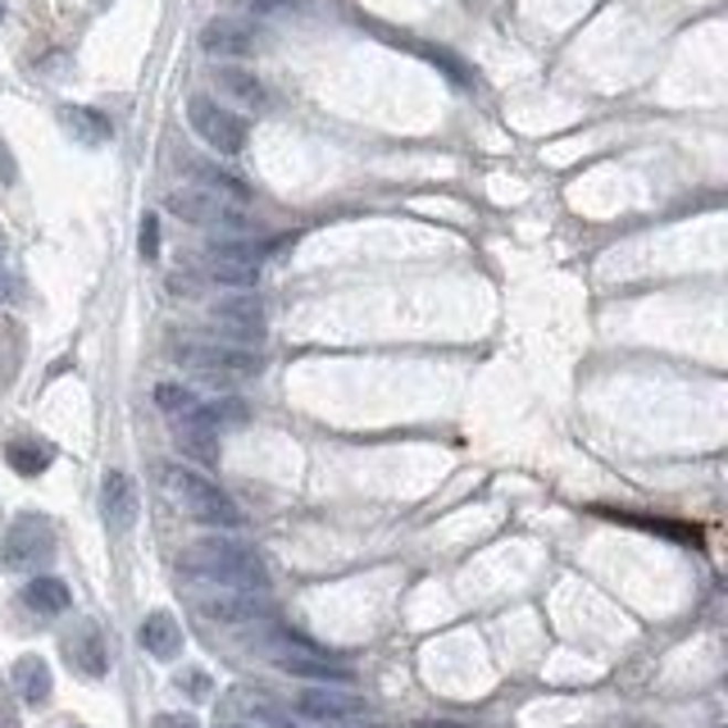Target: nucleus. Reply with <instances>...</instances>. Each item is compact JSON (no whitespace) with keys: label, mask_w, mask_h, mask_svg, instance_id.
I'll use <instances>...</instances> for the list:
<instances>
[{"label":"nucleus","mask_w":728,"mask_h":728,"mask_svg":"<svg viewBox=\"0 0 728 728\" xmlns=\"http://www.w3.org/2000/svg\"><path fill=\"white\" fill-rule=\"evenodd\" d=\"M178 569L191 573V579H205V583H219V588H238V592H264V588H270V569H264V560L246 542L223 538V532L182 547Z\"/></svg>","instance_id":"obj_1"},{"label":"nucleus","mask_w":728,"mask_h":728,"mask_svg":"<svg viewBox=\"0 0 728 728\" xmlns=\"http://www.w3.org/2000/svg\"><path fill=\"white\" fill-rule=\"evenodd\" d=\"M160 487L169 492V502L178 510H187L197 524L205 528H242V510L233 506V496H228L219 483H210L201 469H191V465H160Z\"/></svg>","instance_id":"obj_2"},{"label":"nucleus","mask_w":728,"mask_h":728,"mask_svg":"<svg viewBox=\"0 0 728 728\" xmlns=\"http://www.w3.org/2000/svg\"><path fill=\"white\" fill-rule=\"evenodd\" d=\"M169 214H178L182 223H197V228H214V233H228V238H246L255 233V219L238 205H228L214 191H201V187H187V191H173L165 201Z\"/></svg>","instance_id":"obj_3"},{"label":"nucleus","mask_w":728,"mask_h":728,"mask_svg":"<svg viewBox=\"0 0 728 728\" xmlns=\"http://www.w3.org/2000/svg\"><path fill=\"white\" fill-rule=\"evenodd\" d=\"M51 556H55V528L42 515H19L6 538H0V565L10 573L42 569Z\"/></svg>","instance_id":"obj_4"},{"label":"nucleus","mask_w":728,"mask_h":728,"mask_svg":"<svg viewBox=\"0 0 728 728\" xmlns=\"http://www.w3.org/2000/svg\"><path fill=\"white\" fill-rule=\"evenodd\" d=\"M187 124L210 150H219V156H242V150H246V119H242V114H233L228 105L210 101V96H191L187 101Z\"/></svg>","instance_id":"obj_5"},{"label":"nucleus","mask_w":728,"mask_h":728,"mask_svg":"<svg viewBox=\"0 0 728 728\" xmlns=\"http://www.w3.org/2000/svg\"><path fill=\"white\" fill-rule=\"evenodd\" d=\"M178 365H187L205 382H246L264 373V356L260 351H242V347H182Z\"/></svg>","instance_id":"obj_6"},{"label":"nucleus","mask_w":728,"mask_h":728,"mask_svg":"<svg viewBox=\"0 0 728 728\" xmlns=\"http://www.w3.org/2000/svg\"><path fill=\"white\" fill-rule=\"evenodd\" d=\"M210 328L233 341H260L264 337V300L255 292H238L210 305Z\"/></svg>","instance_id":"obj_7"},{"label":"nucleus","mask_w":728,"mask_h":728,"mask_svg":"<svg viewBox=\"0 0 728 728\" xmlns=\"http://www.w3.org/2000/svg\"><path fill=\"white\" fill-rule=\"evenodd\" d=\"M197 610L214 624H255V620H270L274 605L264 592H238V588H219L197 597Z\"/></svg>","instance_id":"obj_8"},{"label":"nucleus","mask_w":728,"mask_h":728,"mask_svg":"<svg viewBox=\"0 0 728 728\" xmlns=\"http://www.w3.org/2000/svg\"><path fill=\"white\" fill-rule=\"evenodd\" d=\"M173 442L182 446V455L191 460L197 469H214L219 465V424H214V414L205 405H197L191 414H178V424H173Z\"/></svg>","instance_id":"obj_9"},{"label":"nucleus","mask_w":728,"mask_h":728,"mask_svg":"<svg viewBox=\"0 0 728 728\" xmlns=\"http://www.w3.org/2000/svg\"><path fill=\"white\" fill-rule=\"evenodd\" d=\"M274 665H278L283 674H292V678H310V683H319V687H351V683H356V674H351L347 665L324 661L305 637L296 642V651H274Z\"/></svg>","instance_id":"obj_10"},{"label":"nucleus","mask_w":728,"mask_h":728,"mask_svg":"<svg viewBox=\"0 0 728 728\" xmlns=\"http://www.w3.org/2000/svg\"><path fill=\"white\" fill-rule=\"evenodd\" d=\"M296 715L305 724H351L365 715V701L356 693H341V687H305L296 697Z\"/></svg>","instance_id":"obj_11"},{"label":"nucleus","mask_w":728,"mask_h":728,"mask_svg":"<svg viewBox=\"0 0 728 728\" xmlns=\"http://www.w3.org/2000/svg\"><path fill=\"white\" fill-rule=\"evenodd\" d=\"M141 515V502H137V483L124 474V469H109L101 478V519L109 532H133Z\"/></svg>","instance_id":"obj_12"},{"label":"nucleus","mask_w":728,"mask_h":728,"mask_svg":"<svg viewBox=\"0 0 728 728\" xmlns=\"http://www.w3.org/2000/svg\"><path fill=\"white\" fill-rule=\"evenodd\" d=\"M201 51L214 55V60H242L255 51V32L238 19H210L201 28Z\"/></svg>","instance_id":"obj_13"},{"label":"nucleus","mask_w":728,"mask_h":728,"mask_svg":"<svg viewBox=\"0 0 728 728\" xmlns=\"http://www.w3.org/2000/svg\"><path fill=\"white\" fill-rule=\"evenodd\" d=\"M137 642L146 656H156V661H178L182 656V629L178 620L169 615V610H150V615L141 620L137 629Z\"/></svg>","instance_id":"obj_14"},{"label":"nucleus","mask_w":728,"mask_h":728,"mask_svg":"<svg viewBox=\"0 0 728 728\" xmlns=\"http://www.w3.org/2000/svg\"><path fill=\"white\" fill-rule=\"evenodd\" d=\"M64 656H68L73 669L87 674V678H105V669H109V656H105V642H101V629L96 624L73 629L64 637Z\"/></svg>","instance_id":"obj_15"},{"label":"nucleus","mask_w":728,"mask_h":728,"mask_svg":"<svg viewBox=\"0 0 728 728\" xmlns=\"http://www.w3.org/2000/svg\"><path fill=\"white\" fill-rule=\"evenodd\" d=\"M23 605L32 610V615L55 620V615H64V610L73 605V592H68L64 579H55V573H36V579L23 588Z\"/></svg>","instance_id":"obj_16"},{"label":"nucleus","mask_w":728,"mask_h":728,"mask_svg":"<svg viewBox=\"0 0 728 728\" xmlns=\"http://www.w3.org/2000/svg\"><path fill=\"white\" fill-rule=\"evenodd\" d=\"M60 124H64V133L78 141V146H105L114 137V124L105 119L101 109H92V105H64L60 109Z\"/></svg>","instance_id":"obj_17"},{"label":"nucleus","mask_w":728,"mask_h":728,"mask_svg":"<svg viewBox=\"0 0 728 728\" xmlns=\"http://www.w3.org/2000/svg\"><path fill=\"white\" fill-rule=\"evenodd\" d=\"M214 83H219V92H223V96H233V101H238V105H246V109H264V105H270V92H264V83L255 78L251 68L219 64V68H214Z\"/></svg>","instance_id":"obj_18"},{"label":"nucleus","mask_w":728,"mask_h":728,"mask_svg":"<svg viewBox=\"0 0 728 728\" xmlns=\"http://www.w3.org/2000/svg\"><path fill=\"white\" fill-rule=\"evenodd\" d=\"M10 678H14V693L28 701V706H42V701H51V665L42 661V656H19L14 661V669H10Z\"/></svg>","instance_id":"obj_19"},{"label":"nucleus","mask_w":728,"mask_h":728,"mask_svg":"<svg viewBox=\"0 0 728 728\" xmlns=\"http://www.w3.org/2000/svg\"><path fill=\"white\" fill-rule=\"evenodd\" d=\"M205 274H210V283L233 287V292H251L260 283V270H255V264H242V260H214V255H205Z\"/></svg>","instance_id":"obj_20"},{"label":"nucleus","mask_w":728,"mask_h":728,"mask_svg":"<svg viewBox=\"0 0 728 728\" xmlns=\"http://www.w3.org/2000/svg\"><path fill=\"white\" fill-rule=\"evenodd\" d=\"M51 446H42V442H10V451H6V460H10V469L14 474H23V478H36V474H46V465H51Z\"/></svg>","instance_id":"obj_21"},{"label":"nucleus","mask_w":728,"mask_h":728,"mask_svg":"<svg viewBox=\"0 0 728 728\" xmlns=\"http://www.w3.org/2000/svg\"><path fill=\"white\" fill-rule=\"evenodd\" d=\"M187 169L205 182L201 191H214V197H223V201H246V197H251V187H246L242 178L223 173V169H214V165H187Z\"/></svg>","instance_id":"obj_22"},{"label":"nucleus","mask_w":728,"mask_h":728,"mask_svg":"<svg viewBox=\"0 0 728 728\" xmlns=\"http://www.w3.org/2000/svg\"><path fill=\"white\" fill-rule=\"evenodd\" d=\"M156 405L178 419V414H191L201 401H197V392H191V388H182V382H160V388H156Z\"/></svg>","instance_id":"obj_23"},{"label":"nucleus","mask_w":728,"mask_h":728,"mask_svg":"<svg viewBox=\"0 0 728 728\" xmlns=\"http://www.w3.org/2000/svg\"><path fill=\"white\" fill-rule=\"evenodd\" d=\"M419 55H424L429 64H437V68H446V78H451L455 87H469V83H474V78H469V68L460 64L451 51H437V46H419Z\"/></svg>","instance_id":"obj_24"},{"label":"nucleus","mask_w":728,"mask_h":728,"mask_svg":"<svg viewBox=\"0 0 728 728\" xmlns=\"http://www.w3.org/2000/svg\"><path fill=\"white\" fill-rule=\"evenodd\" d=\"M137 251H141V260H156V255H160V219H156V214H146V219H141Z\"/></svg>","instance_id":"obj_25"},{"label":"nucleus","mask_w":728,"mask_h":728,"mask_svg":"<svg viewBox=\"0 0 728 728\" xmlns=\"http://www.w3.org/2000/svg\"><path fill=\"white\" fill-rule=\"evenodd\" d=\"M251 715H255V724H264V728H305L300 719H292V715H283V710H274V706H255Z\"/></svg>","instance_id":"obj_26"},{"label":"nucleus","mask_w":728,"mask_h":728,"mask_svg":"<svg viewBox=\"0 0 728 728\" xmlns=\"http://www.w3.org/2000/svg\"><path fill=\"white\" fill-rule=\"evenodd\" d=\"M251 14H296L300 0H246Z\"/></svg>","instance_id":"obj_27"},{"label":"nucleus","mask_w":728,"mask_h":728,"mask_svg":"<svg viewBox=\"0 0 728 728\" xmlns=\"http://www.w3.org/2000/svg\"><path fill=\"white\" fill-rule=\"evenodd\" d=\"M14 178H19V169H14V156H10V146H6V141H0V182H6V187H10Z\"/></svg>","instance_id":"obj_28"},{"label":"nucleus","mask_w":728,"mask_h":728,"mask_svg":"<svg viewBox=\"0 0 728 728\" xmlns=\"http://www.w3.org/2000/svg\"><path fill=\"white\" fill-rule=\"evenodd\" d=\"M150 728H201V724L191 715H156V724H150Z\"/></svg>","instance_id":"obj_29"},{"label":"nucleus","mask_w":728,"mask_h":728,"mask_svg":"<svg viewBox=\"0 0 728 728\" xmlns=\"http://www.w3.org/2000/svg\"><path fill=\"white\" fill-rule=\"evenodd\" d=\"M0 296H14V283H10V274L0 270Z\"/></svg>","instance_id":"obj_30"},{"label":"nucleus","mask_w":728,"mask_h":728,"mask_svg":"<svg viewBox=\"0 0 728 728\" xmlns=\"http://www.w3.org/2000/svg\"><path fill=\"white\" fill-rule=\"evenodd\" d=\"M0 19H6V6H0Z\"/></svg>","instance_id":"obj_31"},{"label":"nucleus","mask_w":728,"mask_h":728,"mask_svg":"<svg viewBox=\"0 0 728 728\" xmlns=\"http://www.w3.org/2000/svg\"><path fill=\"white\" fill-rule=\"evenodd\" d=\"M238 728H246V724H238Z\"/></svg>","instance_id":"obj_32"},{"label":"nucleus","mask_w":728,"mask_h":728,"mask_svg":"<svg viewBox=\"0 0 728 728\" xmlns=\"http://www.w3.org/2000/svg\"><path fill=\"white\" fill-rule=\"evenodd\" d=\"M365 728H369V724H365Z\"/></svg>","instance_id":"obj_33"}]
</instances>
